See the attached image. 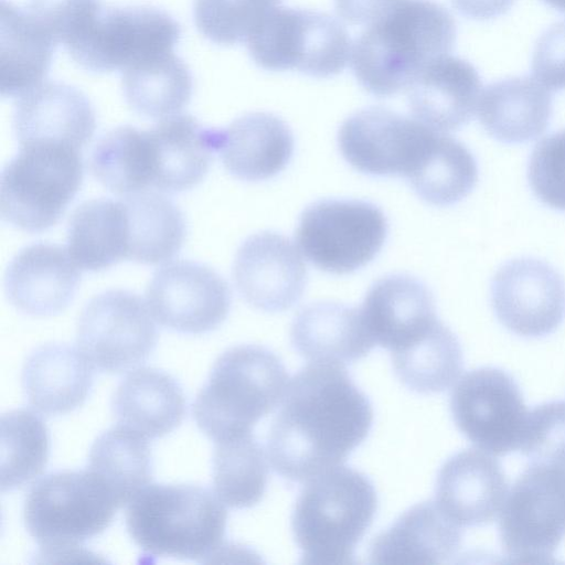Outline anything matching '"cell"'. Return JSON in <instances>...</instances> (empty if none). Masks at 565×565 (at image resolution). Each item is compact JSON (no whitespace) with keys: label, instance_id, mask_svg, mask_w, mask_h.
Segmentation results:
<instances>
[{"label":"cell","instance_id":"6da1fadb","mask_svg":"<svg viewBox=\"0 0 565 565\" xmlns=\"http://www.w3.org/2000/svg\"><path fill=\"white\" fill-rule=\"evenodd\" d=\"M372 422V405L343 364L311 362L288 383L268 431V460L282 478L309 481L344 462Z\"/></svg>","mask_w":565,"mask_h":565},{"label":"cell","instance_id":"7a4b0ae2","mask_svg":"<svg viewBox=\"0 0 565 565\" xmlns=\"http://www.w3.org/2000/svg\"><path fill=\"white\" fill-rule=\"evenodd\" d=\"M449 11L431 0H403L356 39L351 65L361 86L387 97L407 89L456 41Z\"/></svg>","mask_w":565,"mask_h":565},{"label":"cell","instance_id":"3957f363","mask_svg":"<svg viewBox=\"0 0 565 565\" xmlns=\"http://www.w3.org/2000/svg\"><path fill=\"white\" fill-rule=\"evenodd\" d=\"M126 527L146 554L206 562L222 547L227 511L216 493L184 483H153L128 503Z\"/></svg>","mask_w":565,"mask_h":565},{"label":"cell","instance_id":"277c9868","mask_svg":"<svg viewBox=\"0 0 565 565\" xmlns=\"http://www.w3.org/2000/svg\"><path fill=\"white\" fill-rule=\"evenodd\" d=\"M307 482L291 515L301 563H354V550L377 510L373 483L364 473L341 465Z\"/></svg>","mask_w":565,"mask_h":565},{"label":"cell","instance_id":"5b68a950","mask_svg":"<svg viewBox=\"0 0 565 565\" xmlns=\"http://www.w3.org/2000/svg\"><path fill=\"white\" fill-rule=\"evenodd\" d=\"M288 383L284 363L267 348L232 347L214 362L193 403V417L215 443L250 434L282 401Z\"/></svg>","mask_w":565,"mask_h":565},{"label":"cell","instance_id":"8992f818","mask_svg":"<svg viewBox=\"0 0 565 565\" xmlns=\"http://www.w3.org/2000/svg\"><path fill=\"white\" fill-rule=\"evenodd\" d=\"M119 504L89 469L51 472L33 483L23 508L28 533L43 555H62L103 533Z\"/></svg>","mask_w":565,"mask_h":565},{"label":"cell","instance_id":"52a82bcc","mask_svg":"<svg viewBox=\"0 0 565 565\" xmlns=\"http://www.w3.org/2000/svg\"><path fill=\"white\" fill-rule=\"evenodd\" d=\"M82 180L79 149L47 142L22 145L1 173V216L19 230L43 232L61 218Z\"/></svg>","mask_w":565,"mask_h":565},{"label":"cell","instance_id":"ba28073f","mask_svg":"<svg viewBox=\"0 0 565 565\" xmlns=\"http://www.w3.org/2000/svg\"><path fill=\"white\" fill-rule=\"evenodd\" d=\"M181 26L150 6L102 8L64 46L81 67L120 73L173 52Z\"/></svg>","mask_w":565,"mask_h":565},{"label":"cell","instance_id":"9c48e42d","mask_svg":"<svg viewBox=\"0 0 565 565\" xmlns=\"http://www.w3.org/2000/svg\"><path fill=\"white\" fill-rule=\"evenodd\" d=\"M499 536L512 562L553 561L565 537V457L530 461L507 494Z\"/></svg>","mask_w":565,"mask_h":565},{"label":"cell","instance_id":"30bf717a","mask_svg":"<svg viewBox=\"0 0 565 565\" xmlns=\"http://www.w3.org/2000/svg\"><path fill=\"white\" fill-rule=\"evenodd\" d=\"M254 62L268 71L295 70L316 77L339 74L351 55L350 38L333 17L275 8L246 40Z\"/></svg>","mask_w":565,"mask_h":565},{"label":"cell","instance_id":"8fae6325","mask_svg":"<svg viewBox=\"0 0 565 565\" xmlns=\"http://www.w3.org/2000/svg\"><path fill=\"white\" fill-rule=\"evenodd\" d=\"M387 221L374 204L360 200H320L302 212L297 243L317 268L350 274L369 264L381 250Z\"/></svg>","mask_w":565,"mask_h":565},{"label":"cell","instance_id":"7c38bea8","mask_svg":"<svg viewBox=\"0 0 565 565\" xmlns=\"http://www.w3.org/2000/svg\"><path fill=\"white\" fill-rule=\"evenodd\" d=\"M157 340L147 303L129 290L111 289L93 297L78 318V349L102 372L121 373L142 364Z\"/></svg>","mask_w":565,"mask_h":565},{"label":"cell","instance_id":"4fadbf2b","mask_svg":"<svg viewBox=\"0 0 565 565\" xmlns=\"http://www.w3.org/2000/svg\"><path fill=\"white\" fill-rule=\"evenodd\" d=\"M458 429L480 450L505 456L519 450L529 411L514 377L483 366L466 373L450 395Z\"/></svg>","mask_w":565,"mask_h":565},{"label":"cell","instance_id":"5bb4252c","mask_svg":"<svg viewBox=\"0 0 565 565\" xmlns=\"http://www.w3.org/2000/svg\"><path fill=\"white\" fill-rule=\"evenodd\" d=\"M435 132L416 118L372 106L343 121L338 145L347 162L362 173L408 178L423 160Z\"/></svg>","mask_w":565,"mask_h":565},{"label":"cell","instance_id":"9a60e30c","mask_svg":"<svg viewBox=\"0 0 565 565\" xmlns=\"http://www.w3.org/2000/svg\"><path fill=\"white\" fill-rule=\"evenodd\" d=\"M146 298L158 323L186 334L215 330L231 307L225 280L210 267L189 260H175L158 269Z\"/></svg>","mask_w":565,"mask_h":565},{"label":"cell","instance_id":"2e32d148","mask_svg":"<svg viewBox=\"0 0 565 565\" xmlns=\"http://www.w3.org/2000/svg\"><path fill=\"white\" fill-rule=\"evenodd\" d=\"M491 302L499 321L514 334L546 337L565 318V282L553 267L542 260L513 259L495 273Z\"/></svg>","mask_w":565,"mask_h":565},{"label":"cell","instance_id":"e0dca14e","mask_svg":"<svg viewBox=\"0 0 565 565\" xmlns=\"http://www.w3.org/2000/svg\"><path fill=\"white\" fill-rule=\"evenodd\" d=\"M233 280L247 303L263 311L279 312L301 298L307 269L298 248L288 237L260 232L238 247Z\"/></svg>","mask_w":565,"mask_h":565},{"label":"cell","instance_id":"ac0fdd59","mask_svg":"<svg viewBox=\"0 0 565 565\" xmlns=\"http://www.w3.org/2000/svg\"><path fill=\"white\" fill-rule=\"evenodd\" d=\"M507 494L508 480L500 462L483 450L452 455L437 475L435 502L459 526L491 523Z\"/></svg>","mask_w":565,"mask_h":565},{"label":"cell","instance_id":"d6986e66","mask_svg":"<svg viewBox=\"0 0 565 565\" xmlns=\"http://www.w3.org/2000/svg\"><path fill=\"white\" fill-rule=\"evenodd\" d=\"M95 127V110L86 95L61 82H42L22 94L13 111L20 146L47 142L81 150Z\"/></svg>","mask_w":565,"mask_h":565},{"label":"cell","instance_id":"ffe728a7","mask_svg":"<svg viewBox=\"0 0 565 565\" xmlns=\"http://www.w3.org/2000/svg\"><path fill=\"white\" fill-rule=\"evenodd\" d=\"M79 270L68 250L55 244L36 243L22 248L10 262L4 291L13 307L33 317L63 311L72 301Z\"/></svg>","mask_w":565,"mask_h":565},{"label":"cell","instance_id":"44dd1931","mask_svg":"<svg viewBox=\"0 0 565 565\" xmlns=\"http://www.w3.org/2000/svg\"><path fill=\"white\" fill-rule=\"evenodd\" d=\"M360 310L374 343L391 353L417 342L439 320L429 289L401 274L374 282Z\"/></svg>","mask_w":565,"mask_h":565},{"label":"cell","instance_id":"7402d4cb","mask_svg":"<svg viewBox=\"0 0 565 565\" xmlns=\"http://www.w3.org/2000/svg\"><path fill=\"white\" fill-rule=\"evenodd\" d=\"M147 131L151 186L164 192H181L200 183L223 140V129L205 127L190 115L160 119Z\"/></svg>","mask_w":565,"mask_h":565},{"label":"cell","instance_id":"603a6c76","mask_svg":"<svg viewBox=\"0 0 565 565\" xmlns=\"http://www.w3.org/2000/svg\"><path fill=\"white\" fill-rule=\"evenodd\" d=\"M481 95V78L468 61L444 55L431 62L407 88L414 117L443 132L466 125Z\"/></svg>","mask_w":565,"mask_h":565},{"label":"cell","instance_id":"cb8c5ba5","mask_svg":"<svg viewBox=\"0 0 565 565\" xmlns=\"http://www.w3.org/2000/svg\"><path fill=\"white\" fill-rule=\"evenodd\" d=\"M462 541L461 526L434 501L406 510L371 543L372 564H441L457 555Z\"/></svg>","mask_w":565,"mask_h":565},{"label":"cell","instance_id":"d4e9b609","mask_svg":"<svg viewBox=\"0 0 565 565\" xmlns=\"http://www.w3.org/2000/svg\"><path fill=\"white\" fill-rule=\"evenodd\" d=\"M93 365L66 343H46L25 359L21 385L30 406L46 416L64 415L84 404L92 385Z\"/></svg>","mask_w":565,"mask_h":565},{"label":"cell","instance_id":"484cf974","mask_svg":"<svg viewBox=\"0 0 565 565\" xmlns=\"http://www.w3.org/2000/svg\"><path fill=\"white\" fill-rule=\"evenodd\" d=\"M294 349L310 362L351 363L375 345L360 309L338 302H316L302 308L290 329Z\"/></svg>","mask_w":565,"mask_h":565},{"label":"cell","instance_id":"4316f807","mask_svg":"<svg viewBox=\"0 0 565 565\" xmlns=\"http://www.w3.org/2000/svg\"><path fill=\"white\" fill-rule=\"evenodd\" d=\"M111 409L118 424L146 438H160L183 422L186 402L180 383L154 367H139L117 386Z\"/></svg>","mask_w":565,"mask_h":565},{"label":"cell","instance_id":"83f0119b","mask_svg":"<svg viewBox=\"0 0 565 565\" xmlns=\"http://www.w3.org/2000/svg\"><path fill=\"white\" fill-rule=\"evenodd\" d=\"M225 169L244 181H260L278 174L294 152V136L280 118L249 113L225 130L218 150Z\"/></svg>","mask_w":565,"mask_h":565},{"label":"cell","instance_id":"f1b7e54d","mask_svg":"<svg viewBox=\"0 0 565 565\" xmlns=\"http://www.w3.org/2000/svg\"><path fill=\"white\" fill-rule=\"evenodd\" d=\"M552 113L547 88L530 76L491 83L478 102V116L483 128L507 143L526 142L541 136Z\"/></svg>","mask_w":565,"mask_h":565},{"label":"cell","instance_id":"f546056e","mask_svg":"<svg viewBox=\"0 0 565 565\" xmlns=\"http://www.w3.org/2000/svg\"><path fill=\"white\" fill-rule=\"evenodd\" d=\"M57 44L26 8L1 0V95L21 96L41 84Z\"/></svg>","mask_w":565,"mask_h":565},{"label":"cell","instance_id":"4dcf8cb0","mask_svg":"<svg viewBox=\"0 0 565 565\" xmlns=\"http://www.w3.org/2000/svg\"><path fill=\"white\" fill-rule=\"evenodd\" d=\"M128 225L122 201L94 199L73 212L67 250L79 268L98 271L127 259Z\"/></svg>","mask_w":565,"mask_h":565},{"label":"cell","instance_id":"1f68e13d","mask_svg":"<svg viewBox=\"0 0 565 565\" xmlns=\"http://www.w3.org/2000/svg\"><path fill=\"white\" fill-rule=\"evenodd\" d=\"M127 214V259L146 265L170 260L182 247L186 226L181 210L167 196L141 191L122 200Z\"/></svg>","mask_w":565,"mask_h":565},{"label":"cell","instance_id":"d6a6232c","mask_svg":"<svg viewBox=\"0 0 565 565\" xmlns=\"http://www.w3.org/2000/svg\"><path fill=\"white\" fill-rule=\"evenodd\" d=\"M87 469L106 483L119 507H124L151 480L147 438L120 424L109 428L92 445Z\"/></svg>","mask_w":565,"mask_h":565},{"label":"cell","instance_id":"836d02e7","mask_svg":"<svg viewBox=\"0 0 565 565\" xmlns=\"http://www.w3.org/2000/svg\"><path fill=\"white\" fill-rule=\"evenodd\" d=\"M121 85L127 104L136 113L163 119L189 104L193 79L186 64L170 52L122 72Z\"/></svg>","mask_w":565,"mask_h":565},{"label":"cell","instance_id":"e575fe53","mask_svg":"<svg viewBox=\"0 0 565 565\" xmlns=\"http://www.w3.org/2000/svg\"><path fill=\"white\" fill-rule=\"evenodd\" d=\"M397 379L420 394L449 388L462 371L461 345L454 332L438 320L417 342L391 353Z\"/></svg>","mask_w":565,"mask_h":565},{"label":"cell","instance_id":"d590c367","mask_svg":"<svg viewBox=\"0 0 565 565\" xmlns=\"http://www.w3.org/2000/svg\"><path fill=\"white\" fill-rule=\"evenodd\" d=\"M89 169L114 193L129 195L145 191L152 180L148 131L120 126L106 132L92 150Z\"/></svg>","mask_w":565,"mask_h":565},{"label":"cell","instance_id":"8d00e7d4","mask_svg":"<svg viewBox=\"0 0 565 565\" xmlns=\"http://www.w3.org/2000/svg\"><path fill=\"white\" fill-rule=\"evenodd\" d=\"M407 179L426 202L450 205L473 189L478 168L472 153L462 142L437 130L422 162Z\"/></svg>","mask_w":565,"mask_h":565},{"label":"cell","instance_id":"74e56055","mask_svg":"<svg viewBox=\"0 0 565 565\" xmlns=\"http://www.w3.org/2000/svg\"><path fill=\"white\" fill-rule=\"evenodd\" d=\"M212 476L214 492L231 508H252L263 499L268 466L253 433L215 443Z\"/></svg>","mask_w":565,"mask_h":565},{"label":"cell","instance_id":"f35d334b","mask_svg":"<svg viewBox=\"0 0 565 565\" xmlns=\"http://www.w3.org/2000/svg\"><path fill=\"white\" fill-rule=\"evenodd\" d=\"M1 491L22 487L45 468L50 436L43 419L32 411L18 408L1 416Z\"/></svg>","mask_w":565,"mask_h":565},{"label":"cell","instance_id":"ab89813d","mask_svg":"<svg viewBox=\"0 0 565 565\" xmlns=\"http://www.w3.org/2000/svg\"><path fill=\"white\" fill-rule=\"evenodd\" d=\"M280 0H194L199 32L218 45L246 42L256 25Z\"/></svg>","mask_w":565,"mask_h":565},{"label":"cell","instance_id":"60d3db41","mask_svg":"<svg viewBox=\"0 0 565 565\" xmlns=\"http://www.w3.org/2000/svg\"><path fill=\"white\" fill-rule=\"evenodd\" d=\"M527 178L540 201L565 211V128L535 146L529 161Z\"/></svg>","mask_w":565,"mask_h":565},{"label":"cell","instance_id":"b9f144b4","mask_svg":"<svg viewBox=\"0 0 565 565\" xmlns=\"http://www.w3.org/2000/svg\"><path fill=\"white\" fill-rule=\"evenodd\" d=\"M530 461L565 456V401H550L529 411L519 449Z\"/></svg>","mask_w":565,"mask_h":565},{"label":"cell","instance_id":"7bdbcfd3","mask_svg":"<svg viewBox=\"0 0 565 565\" xmlns=\"http://www.w3.org/2000/svg\"><path fill=\"white\" fill-rule=\"evenodd\" d=\"M100 7V0H30L25 8L64 45Z\"/></svg>","mask_w":565,"mask_h":565},{"label":"cell","instance_id":"ee69618b","mask_svg":"<svg viewBox=\"0 0 565 565\" xmlns=\"http://www.w3.org/2000/svg\"><path fill=\"white\" fill-rule=\"evenodd\" d=\"M533 77L551 90L565 89V20L546 29L532 56Z\"/></svg>","mask_w":565,"mask_h":565},{"label":"cell","instance_id":"f6af8a7d","mask_svg":"<svg viewBox=\"0 0 565 565\" xmlns=\"http://www.w3.org/2000/svg\"><path fill=\"white\" fill-rule=\"evenodd\" d=\"M403 0H334L338 15L355 25L372 24Z\"/></svg>","mask_w":565,"mask_h":565},{"label":"cell","instance_id":"bcb514c9","mask_svg":"<svg viewBox=\"0 0 565 565\" xmlns=\"http://www.w3.org/2000/svg\"><path fill=\"white\" fill-rule=\"evenodd\" d=\"M515 0H451L462 15L475 20H489L504 14Z\"/></svg>","mask_w":565,"mask_h":565},{"label":"cell","instance_id":"7dc6e473","mask_svg":"<svg viewBox=\"0 0 565 565\" xmlns=\"http://www.w3.org/2000/svg\"><path fill=\"white\" fill-rule=\"evenodd\" d=\"M555 10L565 13V0H542Z\"/></svg>","mask_w":565,"mask_h":565}]
</instances>
